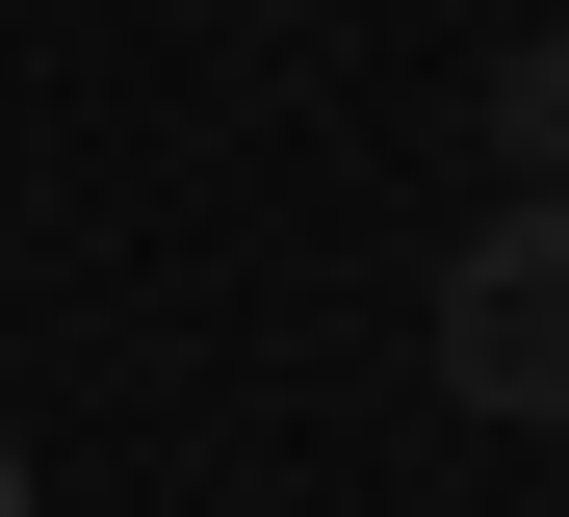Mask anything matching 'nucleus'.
Masks as SVG:
<instances>
[{
    "label": "nucleus",
    "instance_id": "f03ea898",
    "mask_svg": "<svg viewBox=\"0 0 569 517\" xmlns=\"http://www.w3.org/2000/svg\"><path fill=\"white\" fill-rule=\"evenodd\" d=\"M492 156H518V181H569V27H518V52H492Z\"/></svg>",
    "mask_w": 569,
    "mask_h": 517
},
{
    "label": "nucleus",
    "instance_id": "7ed1b4c3",
    "mask_svg": "<svg viewBox=\"0 0 569 517\" xmlns=\"http://www.w3.org/2000/svg\"><path fill=\"white\" fill-rule=\"evenodd\" d=\"M0 517H27V466H0Z\"/></svg>",
    "mask_w": 569,
    "mask_h": 517
},
{
    "label": "nucleus",
    "instance_id": "f257e3e1",
    "mask_svg": "<svg viewBox=\"0 0 569 517\" xmlns=\"http://www.w3.org/2000/svg\"><path fill=\"white\" fill-rule=\"evenodd\" d=\"M415 337H440V388H466V414H569V181H518L492 233L440 259Z\"/></svg>",
    "mask_w": 569,
    "mask_h": 517
}]
</instances>
